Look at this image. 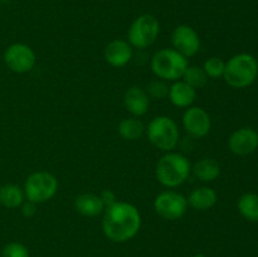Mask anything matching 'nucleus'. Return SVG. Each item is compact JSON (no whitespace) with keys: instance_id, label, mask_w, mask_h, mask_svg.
<instances>
[{"instance_id":"nucleus-1","label":"nucleus","mask_w":258,"mask_h":257,"mask_svg":"<svg viewBox=\"0 0 258 257\" xmlns=\"http://www.w3.org/2000/svg\"><path fill=\"white\" fill-rule=\"evenodd\" d=\"M141 227V214L134 204L116 201L103 211L102 229L105 236L116 243L133 239Z\"/></svg>"},{"instance_id":"nucleus-2","label":"nucleus","mask_w":258,"mask_h":257,"mask_svg":"<svg viewBox=\"0 0 258 257\" xmlns=\"http://www.w3.org/2000/svg\"><path fill=\"white\" fill-rule=\"evenodd\" d=\"M190 174L191 164L189 159L175 151H168L156 164V179L165 188H178L183 185Z\"/></svg>"},{"instance_id":"nucleus-3","label":"nucleus","mask_w":258,"mask_h":257,"mask_svg":"<svg viewBox=\"0 0 258 257\" xmlns=\"http://www.w3.org/2000/svg\"><path fill=\"white\" fill-rule=\"evenodd\" d=\"M150 66L156 77L174 82L183 78L184 72L189 66V60L174 48H164L153 55Z\"/></svg>"},{"instance_id":"nucleus-4","label":"nucleus","mask_w":258,"mask_h":257,"mask_svg":"<svg viewBox=\"0 0 258 257\" xmlns=\"http://www.w3.org/2000/svg\"><path fill=\"white\" fill-rule=\"evenodd\" d=\"M258 76V63L256 58L247 53L234 55L226 63L223 77L229 86L234 88H244L251 86Z\"/></svg>"},{"instance_id":"nucleus-5","label":"nucleus","mask_w":258,"mask_h":257,"mask_svg":"<svg viewBox=\"0 0 258 257\" xmlns=\"http://www.w3.org/2000/svg\"><path fill=\"white\" fill-rule=\"evenodd\" d=\"M149 141L163 151H173L180 140V131L175 121L169 116H158L146 127Z\"/></svg>"},{"instance_id":"nucleus-6","label":"nucleus","mask_w":258,"mask_h":257,"mask_svg":"<svg viewBox=\"0 0 258 257\" xmlns=\"http://www.w3.org/2000/svg\"><path fill=\"white\" fill-rule=\"evenodd\" d=\"M58 188V179L52 173L35 171L27 178L23 190L28 202L39 204L50 201L57 194Z\"/></svg>"},{"instance_id":"nucleus-7","label":"nucleus","mask_w":258,"mask_h":257,"mask_svg":"<svg viewBox=\"0 0 258 257\" xmlns=\"http://www.w3.org/2000/svg\"><path fill=\"white\" fill-rule=\"evenodd\" d=\"M160 33V23L151 14H141L131 23L127 32V42L131 47L145 49L150 47Z\"/></svg>"},{"instance_id":"nucleus-8","label":"nucleus","mask_w":258,"mask_h":257,"mask_svg":"<svg viewBox=\"0 0 258 257\" xmlns=\"http://www.w3.org/2000/svg\"><path fill=\"white\" fill-rule=\"evenodd\" d=\"M188 207V199L179 191H161L154 199V209L166 221L180 219L186 213Z\"/></svg>"},{"instance_id":"nucleus-9","label":"nucleus","mask_w":258,"mask_h":257,"mask_svg":"<svg viewBox=\"0 0 258 257\" xmlns=\"http://www.w3.org/2000/svg\"><path fill=\"white\" fill-rule=\"evenodd\" d=\"M35 53L24 43L10 44L4 52V62L10 71L15 73H27L35 66Z\"/></svg>"},{"instance_id":"nucleus-10","label":"nucleus","mask_w":258,"mask_h":257,"mask_svg":"<svg viewBox=\"0 0 258 257\" xmlns=\"http://www.w3.org/2000/svg\"><path fill=\"white\" fill-rule=\"evenodd\" d=\"M171 43L176 52L185 58H191L201 49V39L194 28L188 24H180L171 34Z\"/></svg>"},{"instance_id":"nucleus-11","label":"nucleus","mask_w":258,"mask_h":257,"mask_svg":"<svg viewBox=\"0 0 258 257\" xmlns=\"http://www.w3.org/2000/svg\"><path fill=\"white\" fill-rule=\"evenodd\" d=\"M183 126L186 133L193 138H204L211 131V116L204 108L190 106L183 115Z\"/></svg>"},{"instance_id":"nucleus-12","label":"nucleus","mask_w":258,"mask_h":257,"mask_svg":"<svg viewBox=\"0 0 258 257\" xmlns=\"http://www.w3.org/2000/svg\"><path fill=\"white\" fill-rule=\"evenodd\" d=\"M228 145L236 155H248L258 148V133L251 127L238 128L231 135Z\"/></svg>"},{"instance_id":"nucleus-13","label":"nucleus","mask_w":258,"mask_h":257,"mask_svg":"<svg viewBox=\"0 0 258 257\" xmlns=\"http://www.w3.org/2000/svg\"><path fill=\"white\" fill-rule=\"evenodd\" d=\"M105 59L112 67H125L133 59V47L127 40H112L105 48Z\"/></svg>"},{"instance_id":"nucleus-14","label":"nucleus","mask_w":258,"mask_h":257,"mask_svg":"<svg viewBox=\"0 0 258 257\" xmlns=\"http://www.w3.org/2000/svg\"><path fill=\"white\" fill-rule=\"evenodd\" d=\"M123 102H125L126 110L134 117H141V116L146 115L149 107H150V97L146 91L139 86H133L126 91Z\"/></svg>"},{"instance_id":"nucleus-15","label":"nucleus","mask_w":258,"mask_h":257,"mask_svg":"<svg viewBox=\"0 0 258 257\" xmlns=\"http://www.w3.org/2000/svg\"><path fill=\"white\" fill-rule=\"evenodd\" d=\"M168 97L175 107L188 108L194 103L197 98V90L191 87L185 81H174L173 85L169 87Z\"/></svg>"},{"instance_id":"nucleus-16","label":"nucleus","mask_w":258,"mask_h":257,"mask_svg":"<svg viewBox=\"0 0 258 257\" xmlns=\"http://www.w3.org/2000/svg\"><path fill=\"white\" fill-rule=\"evenodd\" d=\"M75 208L82 216L96 217L105 211L106 206L101 196L93 193H82L76 197Z\"/></svg>"},{"instance_id":"nucleus-17","label":"nucleus","mask_w":258,"mask_h":257,"mask_svg":"<svg viewBox=\"0 0 258 257\" xmlns=\"http://www.w3.org/2000/svg\"><path fill=\"white\" fill-rule=\"evenodd\" d=\"M217 193L214 189L209 188V186H201L197 188L189 194L188 204L196 211H208L211 209L214 204L217 203Z\"/></svg>"},{"instance_id":"nucleus-18","label":"nucleus","mask_w":258,"mask_h":257,"mask_svg":"<svg viewBox=\"0 0 258 257\" xmlns=\"http://www.w3.org/2000/svg\"><path fill=\"white\" fill-rule=\"evenodd\" d=\"M191 173L196 175L197 179L202 181H213L221 174V165L217 160L211 158H203L191 166Z\"/></svg>"},{"instance_id":"nucleus-19","label":"nucleus","mask_w":258,"mask_h":257,"mask_svg":"<svg viewBox=\"0 0 258 257\" xmlns=\"http://www.w3.org/2000/svg\"><path fill=\"white\" fill-rule=\"evenodd\" d=\"M24 190L15 184H5L0 186V204L5 208H18L24 202Z\"/></svg>"},{"instance_id":"nucleus-20","label":"nucleus","mask_w":258,"mask_h":257,"mask_svg":"<svg viewBox=\"0 0 258 257\" xmlns=\"http://www.w3.org/2000/svg\"><path fill=\"white\" fill-rule=\"evenodd\" d=\"M118 134L125 140H138L143 136L144 131H145V126L144 123L139 120L138 117H128L123 118L120 123H118Z\"/></svg>"},{"instance_id":"nucleus-21","label":"nucleus","mask_w":258,"mask_h":257,"mask_svg":"<svg viewBox=\"0 0 258 257\" xmlns=\"http://www.w3.org/2000/svg\"><path fill=\"white\" fill-rule=\"evenodd\" d=\"M238 209L247 221L258 222V194H243L238 201Z\"/></svg>"},{"instance_id":"nucleus-22","label":"nucleus","mask_w":258,"mask_h":257,"mask_svg":"<svg viewBox=\"0 0 258 257\" xmlns=\"http://www.w3.org/2000/svg\"><path fill=\"white\" fill-rule=\"evenodd\" d=\"M183 81H185L186 83L197 88H202L206 86L207 81H208V76L204 72L203 67H199V66H188V68L185 70L183 75Z\"/></svg>"},{"instance_id":"nucleus-23","label":"nucleus","mask_w":258,"mask_h":257,"mask_svg":"<svg viewBox=\"0 0 258 257\" xmlns=\"http://www.w3.org/2000/svg\"><path fill=\"white\" fill-rule=\"evenodd\" d=\"M226 63L218 57H212L207 59L203 65V70L208 78H219L223 76Z\"/></svg>"},{"instance_id":"nucleus-24","label":"nucleus","mask_w":258,"mask_h":257,"mask_svg":"<svg viewBox=\"0 0 258 257\" xmlns=\"http://www.w3.org/2000/svg\"><path fill=\"white\" fill-rule=\"evenodd\" d=\"M146 93L149 97L155 98V100H163V98L168 97L169 93V86L166 85L164 80H154L149 82L148 87H146Z\"/></svg>"},{"instance_id":"nucleus-25","label":"nucleus","mask_w":258,"mask_h":257,"mask_svg":"<svg viewBox=\"0 0 258 257\" xmlns=\"http://www.w3.org/2000/svg\"><path fill=\"white\" fill-rule=\"evenodd\" d=\"M2 257H29V251L19 242H10L3 248Z\"/></svg>"},{"instance_id":"nucleus-26","label":"nucleus","mask_w":258,"mask_h":257,"mask_svg":"<svg viewBox=\"0 0 258 257\" xmlns=\"http://www.w3.org/2000/svg\"><path fill=\"white\" fill-rule=\"evenodd\" d=\"M101 198H102L103 203H105V206H110V204H112L113 202H116V198H115V194L112 193V191H103L102 194H101Z\"/></svg>"},{"instance_id":"nucleus-27","label":"nucleus","mask_w":258,"mask_h":257,"mask_svg":"<svg viewBox=\"0 0 258 257\" xmlns=\"http://www.w3.org/2000/svg\"><path fill=\"white\" fill-rule=\"evenodd\" d=\"M22 206H23L22 211L23 213H24V216L30 217L35 213V204L32 203V202H27V203L22 204Z\"/></svg>"},{"instance_id":"nucleus-28","label":"nucleus","mask_w":258,"mask_h":257,"mask_svg":"<svg viewBox=\"0 0 258 257\" xmlns=\"http://www.w3.org/2000/svg\"><path fill=\"white\" fill-rule=\"evenodd\" d=\"M193 257H207V256H204V254H201V253H199V254H194Z\"/></svg>"}]
</instances>
